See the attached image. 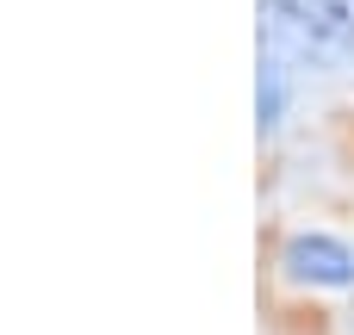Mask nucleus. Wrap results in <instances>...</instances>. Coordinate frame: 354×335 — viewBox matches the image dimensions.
<instances>
[{
	"label": "nucleus",
	"instance_id": "obj_1",
	"mask_svg": "<svg viewBox=\"0 0 354 335\" xmlns=\"http://www.w3.org/2000/svg\"><path fill=\"white\" fill-rule=\"evenodd\" d=\"M261 50L299 68L354 56V0H261Z\"/></svg>",
	"mask_w": 354,
	"mask_h": 335
},
{
	"label": "nucleus",
	"instance_id": "obj_2",
	"mask_svg": "<svg viewBox=\"0 0 354 335\" xmlns=\"http://www.w3.org/2000/svg\"><path fill=\"white\" fill-rule=\"evenodd\" d=\"M286 274L311 286H354V249L336 236H292L286 242Z\"/></svg>",
	"mask_w": 354,
	"mask_h": 335
}]
</instances>
